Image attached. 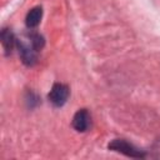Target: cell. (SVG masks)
Wrapping results in <instances>:
<instances>
[{
  "instance_id": "1",
  "label": "cell",
  "mask_w": 160,
  "mask_h": 160,
  "mask_svg": "<svg viewBox=\"0 0 160 160\" xmlns=\"http://www.w3.org/2000/svg\"><path fill=\"white\" fill-rule=\"evenodd\" d=\"M109 149L114 150V151H118V152H121V154H124L126 156H130V158H145V152L144 151L139 150L138 148H135L132 144L128 142L124 139L112 140L109 144Z\"/></svg>"
},
{
  "instance_id": "3",
  "label": "cell",
  "mask_w": 160,
  "mask_h": 160,
  "mask_svg": "<svg viewBox=\"0 0 160 160\" xmlns=\"http://www.w3.org/2000/svg\"><path fill=\"white\" fill-rule=\"evenodd\" d=\"M16 44H18L19 54H20V58H21L22 62L29 65V66H32L34 64H36V61H38V50L30 42L19 41Z\"/></svg>"
},
{
  "instance_id": "6",
  "label": "cell",
  "mask_w": 160,
  "mask_h": 160,
  "mask_svg": "<svg viewBox=\"0 0 160 160\" xmlns=\"http://www.w3.org/2000/svg\"><path fill=\"white\" fill-rule=\"evenodd\" d=\"M1 44H2V48L5 50V54H10L11 50L14 49L15 44H16V39L12 34V31L10 29H2L1 31Z\"/></svg>"
},
{
  "instance_id": "2",
  "label": "cell",
  "mask_w": 160,
  "mask_h": 160,
  "mask_svg": "<svg viewBox=\"0 0 160 160\" xmlns=\"http://www.w3.org/2000/svg\"><path fill=\"white\" fill-rule=\"evenodd\" d=\"M69 94H70V90L66 85L64 84H60V82H56L52 85L48 98H49V101L56 106V108H60L62 106L66 101H68V98H69Z\"/></svg>"
},
{
  "instance_id": "4",
  "label": "cell",
  "mask_w": 160,
  "mask_h": 160,
  "mask_svg": "<svg viewBox=\"0 0 160 160\" xmlns=\"http://www.w3.org/2000/svg\"><path fill=\"white\" fill-rule=\"evenodd\" d=\"M90 125H91V116L89 111L86 109L78 110L72 118V128L79 132H84L90 128Z\"/></svg>"
},
{
  "instance_id": "5",
  "label": "cell",
  "mask_w": 160,
  "mask_h": 160,
  "mask_svg": "<svg viewBox=\"0 0 160 160\" xmlns=\"http://www.w3.org/2000/svg\"><path fill=\"white\" fill-rule=\"evenodd\" d=\"M41 16H42V9L40 6H36V8H32L28 15H26V19H25V24L29 29H34L36 28L39 24H40V20H41Z\"/></svg>"
}]
</instances>
